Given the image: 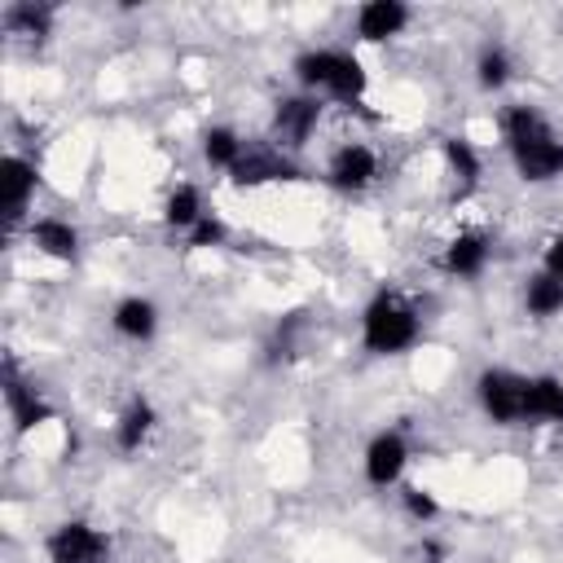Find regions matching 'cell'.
I'll list each match as a JSON object with an SVG mask.
<instances>
[{
	"mask_svg": "<svg viewBox=\"0 0 563 563\" xmlns=\"http://www.w3.org/2000/svg\"><path fill=\"white\" fill-rule=\"evenodd\" d=\"M501 141L510 150L519 180L550 185L563 176V136L550 128V119L537 106H510L501 114Z\"/></svg>",
	"mask_w": 563,
	"mask_h": 563,
	"instance_id": "cell-1",
	"label": "cell"
},
{
	"mask_svg": "<svg viewBox=\"0 0 563 563\" xmlns=\"http://www.w3.org/2000/svg\"><path fill=\"white\" fill-rule=\"evenodd\" d=\"M418 339H422V317L405 295L378 290L365 303V312H361V347L369 356H400Z\"/></svg>",
	"mask_w": 563,
	"mask_h": 563,
	"instance_id": "cell-2",
	"label": "cell"
},
{
	"mask_svg": "<svg viewBox=\"0 0 563 563\" xmlns=\"http://www.w3.org/2000/svg\"><path fill=\"white\" fill-rule=\"evenodd\" d=\"M295 79L308 88V92H325L343 106H356L369 88V75L361 66L356 53L347 48H308L295 57Z\"/></svg>",
	"mask_w": 563,
	"mask_h": 563,
	"instance_id": "cell-3",
	"label": "cell"
},
{
	"mask_svg": "<svg viewBox=\"0 0 563 563\" xmlns=\"http://www.w3.org/2000/svg\"><path fill=\"white\" fill-rule=\"evenodd\" d=\"M475 396H479V409L497 422V427H528L523 422V400H528V374H515V369H484L475 378Z\"/></svg>",
	"mask_w": 563,
	"mask_h": 563,
	"instance_id": "cell-4",
	"label": "cell"
},
{
	"mask_svg": "<svg viewBox=\"0 0 563 563\" xmlns=\"http://www.w3.org/2000/svg\"><path fill=\"white\" fill-rule=\"evenodd\" d=\"M44 550H48V563H106L110 537L88 519H66L48 532Z\"/></svg>",
	"mask_w": 563,
	"mask_h": 563,
	"instance_id": "cell-5",
	"label": "cell"
},
{
	"mask_svg": "<svg viewBox=\"0 0 563 563\" xmlns=\"http://www.w3.org/2000/svg\"><path fill=\"white\" fill-rule=\"evenodd\" d=\"M317 123H321V97L317 92L282 97L273 106V145L277 150H299L317 132Z\"/></svg>",
	"mask_w": 563,
	"mask_h": 563,
	"instance_id": "cell-6",
	"label": "cell"
},
{
	"mask_svg": "<svg viewBox=\"0 0 563 563\" xmlns=\"http://www.w3.org/2000/svg\"><path fill=\"white\" fill-rule=\"evenodd\" d=\"M4 409H9V422H13L18 435H26V431H35V427H44V422L57 418V409L48 405V396L35 383H26L13 361H4Z\"/></svg>",
	"mask_w": 563,
	"mask_h": 563,
	"instance_id": "cell-7",
	"label": "cell"
},
{
	"mask_svg": "<svg viewBox=\"0 0 563 563\" xmlns=\"http://www.w3.org/2000/svg\"><path fill=\"white\" fill-rule=\"evenodd\" d=\"M229 180L238 189H260V185H277V180H299V167L286 150L277 145H246L242 158L233 163Z\"/></svg>",
	"mask_w": 563,
	"mask_h": 563,
	"instance_id": "cell-8",
	"label": "cell"
},
{
	"mask_svg": "<svg viewBox=\"0 0 563 563\" xmlns=\"http://www.w3.org/2000/svg\"><path fill=\"white\" fill-rule=\"evenodd\" d=\"M325 180H330L339 194H361V189H369V185L378 180V154H374L369 145H361V141H347V145H339V150L330 154Z\"/></svg>",
	"mask_w": 563,
	"mask_h": 563,
	"instance_id": "cell-9",
	"label": "cell"
},
{
	"mask_svg": "<svg viewBox=\"0 0 563 563\" xmlns=\"http://www.w3.org/2000/svg\"><path fill=\"white\" fill-rule=\"evenodd\" d=\"M361 466H365V484H369V488H391V484H400V475H405V466H409V440H405L400 431H378V435L365 444Z\"/></svg>",
	"mask_w": 563,
	"mask_h": 563,
	"instance_id": "cell-10",
	"label": "cell"
},
{
	"mask_svg": "<svg viewBox=\"0 0 563 563\" xmlns=\"http://www.w3.org/2000/svg\"><path fill=\"white\" fill-rule=\"evenodd\" d=\"M409 26V4L405 0H365L356 9V40L365 44H387Z\"/></svg>",
	"mask_w": 563,
	"mask_h": 563,
	"instance_id": "cell-11",
	"label": "cell"
},
{
	"mask_svg": "<svg viewBox=\"0 0 563 563\" xmlns=\"http://www.w3.org/2000/svg\"><path fill=\"white\" fill-rule=\"evenodd\" d=\"M26 238H31V246H35L40 255H48V260H57V264H75V260H79V229H75L70 220H62V216H40V220H31V224H26Z\"/></svg>",
	"mask_w": 563,
	"mask_h": 563,
	"instance_id": "cell-12",
	"label": "cell"
},
{
	"mask_svg": "<svg viewBox=\"0 0 563 563\" xmlns=\"http://www.w3.org/2000/svg\"><path fill=\"white\" fill-rule=\"evenodd\" d=\"M523 422L528 427H563V378L559 374H528Z\"/></svg>",
	"mask_w": 563,
	"mask_h": 563,
	"instance_id": "cell-13",
	"label": "cell"
},
{
	"mask_svg": "<svg viewBox=\"0 0 563 563\" xmlns=\"http://www.w3.org/2000/svg\"><path fill=\"white\" fill-rule=\"evenodd\" d=\"M110 325H114V334H123L132 343H150L158 334V303L145 299V295H128V299L114 303Z\"/></svg>",
	"mask_w": 563,
	"mask_h": 563,
	"instance_id": "cell-14",
	"label": "cell"
},
{
	"mask_svg": "<svg viewBox=\"0 0 563 563\" xmlns=\"http://www.w3.org/2000/svg\"><path fill=\"white\" fill-rule=\"evenodd\" d=\"M35 185H40L35 163H26L22 154H9V158H4V220H9V224L22 220V211H26L31 198H35Z\"/></svg>",
	"mask_w": 563,
	"mask_h": 563,
	"instance_id": "cell-15",
	"label": "cell"
},
{
	"mask_svg": "<svg viewBox=\"0 0 563 563\" xmlns=\"http://www.w3.org/2000/svg\"><path fill=\"white\" fill-rule=\"evenodd\" d=\"M484 264H488V238H484L479 229L457 233V238L444 246V255H440V268H444L449 277H479Z\"/></svg>",
	"mask_w": 563,
	"mask_h": 563,
	"instance_id": "cell-16",
	"label": "cell"
},
{
	"mask_svg": "<svg viewBox=\"0 0 563 563\" xmlns=\"http://www.w3.org/2000/svg\"><path fill=\"white\" fill-rule=\"evenodd\" d=\"M154 427H158V409H154L145 396H132V400L123 405L119 422H114V444H119V453H136V449L154 435Z\"/></svg>",
	"mask_w": 563,
	"mask_h": 563,
	"instance_id": "cell-17",
	"label": "cell"
},
{
	"mask_svg": "<svg viewBox=\"0 0 563 563\" xmlns=\"http://www.w3.org/2000/svg\"><path fill=\"white\" fill-rule=\"evenodd\" d=\"M440 154H444V167H449V176H453V180H462L466 189H471V185H479L484 158H479V150H475V141H471V136H444V141H440Z\"/></svg>",
	"mask_w": 563,
	"mask_h": 563,
	"instance_id": "cell-18",
	"label": "cell"
},
{
	"mask_svg": "<svg viewBox=\"0 0 563 563\" xmlns=\"http://www.w3.org/2000/svg\"><path fill=\"white\" fill-rule=\"evenodd\" d=\"M202 216H207V207H202L198 185H176V189L167 194V202H163V220H167V229H176V233H189Z\"/></svg>",
	"mask_w": 563,
	"mask_h": 563,
	"instance_id": "cell-19",
	"label": "cell"
},
{
	"mask_svg": "<svg viewBox=\"0 0 563 563\" xmlns=\"http://www.w3.org/2000/svg\"><path fill=\"white\" fill-rule=\"evenodd\" d=\"M523 308H528V317L550 321L554 312H563V282H554L545 268L532 273L528 286H523Z\"/></svg>",
	"mask_w": 563,
	"mask_h": 563,
	"instance_id": "cell-20",
	"label": "cell"
},
{
	"mask_svg": "<svg viewBox=\"0 0 563 563\" xmlns=\"http://www.w3.org/2000/svg\"><path fill=\"white\" fill-rule=\"evenodd\" d=\"M242 150H246V141L233 128H224V123H216V128L202 132V158L216 172H233V163L242 158Z\"/></svg>",
	"mask_w": 563,
	"mask_h": 563,
	"instance_id": "cell-21",
	"label": "cell"
},
{
	"mask_svg": "<svg viewBox=\"0 0 563 563\" xmlns=\"http://www.w3.org/2000/svg\"><path fill=\"white\" fill-rule=\"evenodd\" d=\"M4 26H9V35L44 40L53 31V9L48 4H35V0H18V4L4 9Z\"/></svg>",
	"mask_w": 563,
	"mask_h": 563,
	"instance_id": "cell-22",
	"label": "cell"
},
{
	"mask_svg": "<svg viewBox=\"0 0 563 563\" xmlns=\"http://www.w3.org/2000/svg\"><path fill=\"white\" fill-rule=\"evenodd\" d=\"M510 70H515V62H510V53H506L501 44H484V48H479L475 84H479L484 92H501V88L510 84Z\"/></svg>",
	"mask_w": 563,
	"mask_h": 563,
	"instance_id": "cell-23",
	"label": "cell"
},
{
	"mask_svg": "<svg viewBox=\"0 0 563 563\" xmlns=\"http://www.w3.org/2000/svg\"><path fill=\"white\" fill-rule=\"evenodd\" d=\"M224 233H229V229H224V220L207 211V216L185 233V246H189V251H211V246H220V242H224Z\"/></svg>",
	"mask_w": 563,
	"mask_h": 563,
	"instance_id": "cell-24",
	"label": "cell"
},
{
	"mask_svg": "<svg viewBox=\"0 0 563 563\" xmlns=\"http://www.w3.org/2000/svg\"><path fill=\"white\" fill-rule=\"evenodd\" d=\"M400 501H405V515H409V519H418V523H431V519L440 515L435 493H427V488H418V484H409V488L400 493Z\"/></svg>",
	"mask_w": 563,
	"mask_h": 563,
	"instance_id": "cell-25",
	"label": "cell"
},
{
	"mask_svg": "<svg viewBox=\"0 0 563 563\" xmlns=\"http://www.w3.org/2000/svg\"><path fill=\"white\" fill-rule=\"evenodd\" d=\"M545 273H550L554 282H563V233L550 238V246H545Z\"/></svg>",
	"mask_w": 563,
	"mask_h": 563,
	"instance_id": "cell-26",
	"label": "cell"
}]
</instances>
